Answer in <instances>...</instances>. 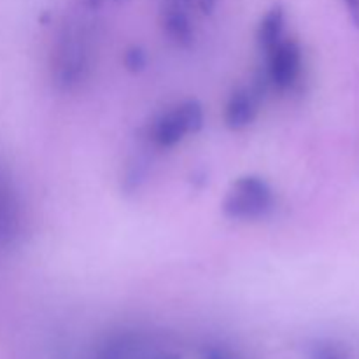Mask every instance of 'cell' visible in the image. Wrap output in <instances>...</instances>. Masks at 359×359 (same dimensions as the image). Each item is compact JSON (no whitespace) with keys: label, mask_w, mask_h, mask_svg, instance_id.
Masks as SVG:
<instances>
[{"label":"cell","mask_w":359,"mask_h":359,"mask_svg":"<svg viewBox=\"0 0 359 359\" xmlns=\"http://www.w3.org/2000/svg\"><path fill=\"white\" fill-rule=\"evenodd\" d=\"M276 207L272 186L259 175L238 177L228 189L221 210L228 219L258 221L270 216Z\"/></svg>","instance_id":"cell-1"},{"label":"cell","mask_w":359,"mask_h":359,"mask_svg":"<svg viewBox=\"0 0 359 359\" xmlns=\"http://www.w3.org/2000/svg\"><path fill=\"white\" fill-rule=\"evenodd\" d=\"M203 125H205L203 105L198 100H186L158 116L151 128V139L158 147L170 149L182 142L186 135L202 132Z\"/></svg>","instance_id":"cell-2"},{"label":"cell","mask_w":359,"mask_h":359,"mask_svg":"<svg viewBox=\"0 0 359 359\" xmlns=\"http://www.w3.org/2000/svg\"><path fill=\"white\" fill-rule=\"evenodd\" d=\"M269 55L266 79L270 86L279 91H287L298 83L304 67L302 48L294 39H283Z\"/></svg>","instance_id":"cell-3"},{"label":"cell","mask_w":359,"mask_h":359,"mask_svg":"<svg viewBox=\"0 0 359 359\" xmlns=\"http://www.w3.org/2000/svg\"><path fill=\"white\" fill-rule=\"evenodd\" d=\"M90 53L83 41L76 37H63L55 51V79L63 90L77 86L86 77L90 69Z\"/></svg>","instance_id":"cell-4"},{"label":"cell","mask_w":359,"mask_h":359,"mask_svg":"<svg viewBox=\"0 0 359 359\" xmlns=\"http://www.w3.org/2000/svg\"><path fill=\"white\" fill-rule=\"evenodd\" d=\"M259 98H262V91H258L256 88L235 90L224 107V125L233 132L248 128L258 114Z\"/></svg>","instance_id":"cell-5"},{"label":"cell","mask_w":359,"mask_h":359,"mask_svg":"<svg viewBox=\"0 0 359 359\" xmlns=\"http://www.w3.org/2000/svg\"><path fill=\"white\" fill-rule=\"evenodd\" d=\"M21 228L20 202L7 172L0 167V244H9Z\"/></svg>","instance_id":"cell-6"},{"label":"cell","mask_w":359,"mask_h":359,"mask_svg":"<svg viewBox=\"0 0 359 359\" xmlns=\"http://www.w3.org/2000/svg\"><path fill=\"white\" fill-rule=\"evenodd\" d=\"M160 25L165 37L177 48L188 49L195 41V30L188 16V11L179 7L172 0H165L160 11Z\"/></svg>","instance_id":"cell-7"},{"label":"cell","mask_w":359,"mask_h":359,"mask_svg":"<svg viewBox=\"0 0 359 359\" xmlns=\"http://www.w3.org/2000/svg\"><path fill=\"white\" fill-rule=\"evenodd\" d=\"M284 30H286V13L280 4H276L258 25L256 42H258L259 49L265 53L272 51L284 39Z\"/></svg>","instance_id":"cell-8"},{"label":"cell","mask_w":359,"mask_h":359,"mask_svg":"<svg viewBox=\"0 0 359 359\" xmlns=\"http://www.w3.org/2000/svg\"><path fill=\"white\" fill-rule=\"evenodd\" d=\"M147 175V161L142 158H133L126 165L125 175H123V189L126 193H133L140 188Z\"/></svg>","instance_id":"cell-9"},{"label":"cell","mask_w":359,"mask_h":359,"mask_svg":"<svg viewBox=\"0 0 359 359\" xmlns=\"http://www.w3.org/2000/svg\"><path fill=\"white\" fill-rule=\"evenodd\" d=\"M123 65L128 72L132 74H140L142 70H146L147 67V55L142 48L139 46H132V48L126 49L123 53Z\"/></svg>","instance_id":"cell-10"},{"label":"cell","mask_w":359,"mask_h":359,"mask_svg":"<svg viewBox=\"0 0 359 359\" xmlns=\"http://www.w3.org/2000/svg\"><path fill=\"white\" fill-rule=\"evenodd\" d=\"M314 359H344V358L340 356V353L335 349V347L321 346L316 349Z\"/></svg>","instance_id":"cell-11"},{"label":"cell","mask_w":359,"mask_h":359,"mask_svg":"<svg viewBox=\"0 0 359 359\" xmlns=\"http://www.w3.org/2000/svg\"><path fill=\"white\" fill-rule=\"evenodd\" d=\"M344 4H346V9L353 25L359 28V0H344Z\"/></svg>","instance_id":"cell-12"},{"label":"cell","mask_w":359,"mask_h":359,"mask_svg":"<svg viewBox=\"0 0 359 359\" xmlns=\"http://www.w3.org/2000/svg\"><path fill=\"white\" fill-rule=\"evenodd\" d=\"M195 4L198 6V9L202 11V14H205V16H210V14L216 11L217 0H195Z\"/></svg>","instance_id":"cell-13"},{"label":"cell","mask_w":359,"mask_h":359,"mask_svg":"<svg viewBox=\"0 0 359 359\" xmlns=\"http://www.w3.org/2000/svg\"><path fill=\"white\" fill-rule=\"evenodd\" d=\"M104 2H105V0H83V4L90 11H98L102 6H104Z\"/></svg>","instance_id":"cell-14"},{"label":"cell","mask_w":359,"mask_h":359,"mask_svg":"<svg viewBox=\"0 0 359 359\" xmlns=\"http://www.w3.org/2000/svg\"><path fill=\"white\" fill-rule=\"evenodd\" d=\"M172 2L177 4L179 7H182V9L189 11V7H191L193 4H195V0H172Z\"/></svg>","instance_id":"cell-15"},{"label":"cell","mask_w":359,"mask_h":359,"mask_svg":"<svg viewBox=\"0 0 359 359\" xmlns=\"http://www.w3.org/2000/svg\"><path fill=\"white\" fill-rule=\"evenodd\" d=\"M112 2H116V4H126V2H128V0H112Z\"/></svg>","instance_id":"cell-16"}]
</instances>
